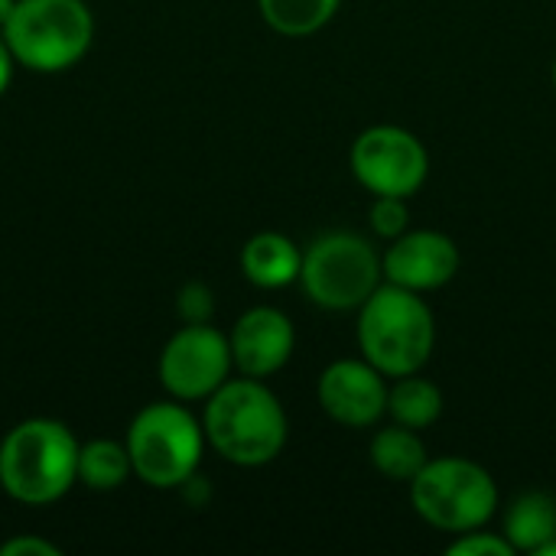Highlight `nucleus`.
Wrapping results in <instances>:
<instances>
[{"instance_id": "f257e3e1", "label": "nucleus", "mask_w": 556, "mask_h": 556, "mask_svg": "<svg viewBox=\"0 0 556 556\" xmlns=\"http://www.w3.org/2000/svg\"><path fill=\"white\" fill-rule=\"evenodd\" d=\"M205 443L231 466L257 469L274 463L290 437L280 397L261 378H228L202 414Z\"/></svg>"}, {"instance_id": "6e6552de", "label": "nucleus", "mask_w": 556, "mask_h": 556, "mask_svg": "<svg viewBox=\"0 0 556 556\" xmlns=\"http://www.w3.org/2000/svg\"><path fill=\"white\" fill-rule=\"evenodd\" d=\"M349 166L371 195L410 199L430 176V153L417 134L397 124H375L352 143Z\"/></svg>"}, {"instance_id": "1a4fd4ad", "label": "nucleus", "mask_w": 556, "mask_h": 556, "mask_svg": "<svg viewBox=\"0 0 556 556\" xmlns=\"http://www.w3.org/2000/svg\"><path fill=\"white\" fill-rule=\"evenodd\" d=\"M231 342L212 323H186L160 352V384L176 401H205L231 378Z\"/></svg>"}, {"instance_id": "aec40b11", "label": "nucleus", "mask_w": 556, "mask_h": 556, "mask_svg": "<svg viewBox=\"0 0 556 556\" xmlns=\"http://www.w3.org/2000/svg\"><path fill=\"white\" fill-rule=\"evenodd\" d=\"M450 556H515V547L508 544V538L502 531H485V528H476V531H466V534H456L446 547Z\"/></svg>"}, {"instance_id": "39448f33", "label": "nucleus", "mask_w": 556, "mask_h": 556, "mask_svg": "<svg viewBox=\"0 0 556 556\" xmlns=\"http://www.w3.org/2000/svg\"><path fill=\"white\" fill-rule=\"evenodd\" d=\"M0 33L23 68L52 75L85 59L94 16L85 0H16Z\"/></svg>"}, {"instance_id": "f8f14e48", "label": "nucleus", "mask_w": 556, "mask_h": 556, "mask_svg": "<svg viewBox=\"0 0 556 556\" xmlns=\"http://www.w3.org/2000/svg\"><path fill=\"white\" fill-rule=\"evenodd\" d=\"M231 358L235 368L248 378H261L267 381L270 375L283 371L287 362L293 358L296 349V329L290 323V316L277 306H254L248 309L231 336Z\"/></svg>"}, {"instance_id": "4be33fe9", "label": "nucleus", "mask_w": 556, "mask_h": 556, "mask_svg": "<svg viewBox=\"0 0 556 556\" xmlns=\"http://www.w3.org/2000/svg\"><path fill=\"white\" fill-rule=\"evenodd\" d=\"M0 556H62V551L46 538H10L0 544Z\"/></svg>"}, {"instance_id": "b1692460", "label": "nucleus", "mask_w": 556, "mask_h": 556, "mask_svg": "<svg viewBox=\"0 0 556 556\" xmlns=\"http://www.w3.org/2000/svg\"><path fill=\"white\" fill-rule=\"evenodd\" d=\"M13 3H16V0H0V29H3V23H7V16H10V10H13Z\"/></svg>"}, {"instance_id": "4468645a", "label": "nucleus", "mask_w": 556, "mask_h": 556, "mask_svg": "<svg viewBox=\"0 0 556 556\" xmlns=\"http://www.w3.org/2000/svg\"><path fill=\"white\" fill-rule=\"evenodd\" d=\"M502 534L515 547V554H538L556 541V498L547 492L518 495L508 511Z\"/></svg>"}, {"instance_id": "a211bd4d", "label": "nucleus", "mask_w": 556, "mask_h": 556, "mask_svg": "<svg viewBox=\"0 0 556 556\" xmlns=\"http://www.w3.org/2000/svg\"><path fill=\"white\" fill-rule=\"evenodd\" d=\"M342 0H257L264 23L290 39H303L332 23Z\"/></svg>"}, {"instance_id": "f3484780", "label": "nucleus", "mask_w": 556, "mask_h": 556, "mask_svg": "<svg viewBox=\"0 0 556 556\" xmlns=\"http://www.w3.org/2000/svg\"><path fill=\"white\" fill-rule=\"evenodd\" d=\"M134 476L127 443L88 440L78 450V482L91 492H114Z\"/></svg>"}, {"instance_id": "412c9836", "label": "nucleus", "mask_w": 556, "mask_h": 556, "mask_svg": "<svg viewBox=\"0 0 556 556\" xmlns=\"http://www.w3.org/2000/svg\"><path fill=\"white\" fill-rule=\"evenodd\" d=\"M176 309L186 323H212V313H215V296L205 283L192 280L179 290V300H176Z\"/></svg>"}, {"instance_id": "ddd939ff", "label": "nucleus", "mask_w": 556, "mask_h": 556, "mask_svg": "<svg viewBox=\"0 0 556 556\" xmlns=\"http://www.w3.org/2000/svg\"><path fill=\"white\" fill-rule=\"evenodd\" d=\"M303 251L280 231H261L241 248V274L257 290H283L300 280Z\"/></svg>"}, {"instance_id": "9d476101", "label": "nucleus", "mask_w": 556, "mask_h": 556, "mask_svg": "<svg viewBox=\"0 0 556 556\" xmlns=\"http://www.w3.org/2000/svg\"><path fill=\"white\" fill-rule=\"evenodd\" d=\"M323 414L349 430H368L388 417V378L365 358L332 362L316 384Z\"/></svg>"}, {"instance_id": "5701e85b", "label": "nucleus", "mask_w": 556, "mask_h": 556, "mask_svg": "<svg viewBox=\"0 0 556 556\" xmlns=\"http://www.w3.org/2000/svg\"><path fill=\"white\" fill-rule=\"evenodd\" d=\"M13 65H16V59H13V52H10V46H7V39H3V33H0V94L10 88V81H13Z\"/></svg>"}, {"instance_id": "a878e982", "label": "nucleus", "mask_w": 556, "mask_h": 556, "mask_svg": "<svg viewBox=\"0 0 556 556\" xmlns=\"http://www.w3.org/2000/svg\"><path fill=\"white\" fill-rule=\"evenodd\" d=\"M554 85H556V62H554Z\"/></svg>"}, {"instance_id": "423d86ee", "label": "nucleus", "mask_w": 556, "mask_h": 556, "mask_svg": "<svg viewBox=\"0 0 556 556\" xmlns=\"http://www.w3.org/2000/svg\"><path fill=\"white\" fill-rule=\"evenodd\" d=\"M407 489L417 518L453 538L485 528L498 511V485L492 472L466 456L427 459Z\"/></svg>"}, {"instance_id": "dca6fc26", "label": "nucleus", "mask_w": 556, "mask_h": 556, "mask_svg": "<svg viewBox=\"0 0 556 556\" xmlns=\"http://www.w3.org/2000/svg\"><path fill=\"white\" fill-rule=\"evenodd\" d=\"M388 417L391 424L424 433L443 417V391L420 371L394 378V384L388 388Z\"/></svg>"}, {"instance_id": "393cba45", "label": "nucleus", "mask_w": 556, "mask_h": 556, "mask_svg": "<svg viewBox=\"0 0 556 556\" xmlns=\"http://www.w3.org/2000/svg\"><path fill=\"white\" fill-rule=\"evenodd\" d=\"M541 556H556V541H554V544H547V547L541 551Z\"/></svg>"}, {"instance_id": "20e7f679", "label": "nucleus", "mask_w": 556, "mask_h": 556, "mask_svg": "<svg viewBox=\"0 0 556 556\" xmlns=\"http://www.w3.org/2000/svg\"><path fill=\"white\" fill-rule=\"evenodd\" d=\"M134 476L160 492L182 489L202 466L205 430L182 401H153L127 427Z\"/></svg>"}, {"instance_id": "2eb2a0df", "label": "nucleus", "mask_w": 556, "mask_h": 556, "mask_svg": "<svg viewBox=\"0 0 556 556\" xmlns=\"http://www.w3.org/2000/svg\"><path fill=\"white\" fill-rule=\"evenodd\" d=\"M368 459L388 482L410 485L414 476L427 466L430 453H427V443L420 440V430L391 424L375 433V440L368 446Z\"/></svg>"}, {"instance_id": "f03ea898", "label": "nucleus", "mask_w": 556, "mask_h": 556, "mask_svg": "<svg viewBox=\"0 0 556 556\" xmlns=\"http://www.w3.org/2000/svg\"><path fill=\"white\" fill-rule=\"evenodd\" d=\"M78 450L62 420H20L0 443V489L29 508L55 505L78 482Z\"/></svg>"}, {"instance_id": "9b49d317", "label": "nucleus", "mask_w": 556, "mask_h": 556, "mask_svg": "<svg viewBox=\"0 0 556 556\" xmlns=\"http://www.w3.org/2000/svg\"><path fill=\"white\" fill-rule=\"evenodd\" d=\"M384 280L414 293L443 290L459 274V248L450 235L424 228L404 231L381 254Z\"/></svg>"}, {"instance_id": "6ab92c4d", "label": "nucleus", "mask_w": 556, "mask_h": 556, "mask_svg": "<svg viewBox=\"0 0 556 556\" xmlns=\"http://www.w3.org/2000/svg\"><path fill=\"white\" fill-rule=\"evenodd\" d=\"M368 225L378 238L394 241L404 231H410V208L407 199L401 195H375L371 208H368Z\"/></svg>"}, {"instance_id": "0eeeda50", "label": "nucleus", "mask_w": 556, "mask_h": 556, "mask_svg": "<svg viewBox=\"0 0 556 556\" xmlns=\"http://www.w3.org/2000/svg\"><path fill=\"white\" fill-rule=\"evenodd\" d=\"M300 283L319 309L349 313L362 309L365 300L384 283V264L365 235L326 231L303 251Z\"/></svg>"}, {"instance_id": "7ed1b4c3", "label": "nucleus", "mask_w": 556, "mask_h": 556, "mask_svg": "<svg viewBox=\"0 0 556 556\" xmlns=\"http://www.w3.org/2000/svg\"><path fill=\"white\" fill-rule=\"evenodd\" d=\"M437 345L433 309L424 293L381 283L358 309V349L384 378L424 371Z\"/></svg>"}]
</instances>
